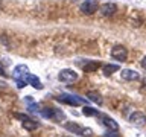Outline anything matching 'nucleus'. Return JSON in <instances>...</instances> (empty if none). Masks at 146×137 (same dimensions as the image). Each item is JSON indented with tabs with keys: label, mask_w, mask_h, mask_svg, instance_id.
Segmentation results:
<instances>
[{
	"label": "nucleus",
	"mask_w": 146,
	"mask_h": 137,
	"mask_svg": "<svg viewBox=\"0 0 146 137\" xmlns=\"http://www.w3.org/2000/svg\"><path fill=\"white\" fill-rule=\"evenodd\" d=\"M100 14H102L104 17H111V15H114L116 14V11H117V6L114 3H104L102 6H100Z\"/></svg>",
	"instance_id": "0eeeda50"
},
{
	"label": "nucleus",
	"mask_w": 146,
	"mask_h": 137,
	"mask_svg": "<svg viewBox=\"0 0 146 137\" xmlns=\"http://www.w3.org/2000/svg\"><path fill=\"white\" fill-rule=\"evenodd\" d=\"M2 6H3V2H2V0H0V9H2Z\"/></svg>",
	"instance_id": "b1692460"
},
{
	"label": "nucleus",
	"mask_w": 146,
	"mask_h": 137,
	"mask_svg": "<svg viewBox=\"0 0 146 137\" xmlns=\"http://www.w3.org/2000/svg\"><path fill=\"white\" fill-rule=\"evenodd\" d=\"M145 85H146V79H145Z\"/></svg>",
	"instance_id": "393cba45"
},
{
	"label": "nucleus",
	"mask_w": 146,
	"mask_h": 137,
	"mask_svg": "<svg viewBox=\"0 0 146 137\" xmlns=\"http://www.w3.org/2000/svg\"><path fill=\"white\" fill-rule=\"evenodd\" d=\"M104 137H119V134H117L116 131H113V130H111V131H108V132H107V134H105Z\"/></svg>",
	"instance_id": "aec40b11"
},
{
	"label": "nucleus",
	"mask_w": 146,
	"mask_h": 137,
	"mask_svg": "<svg viewBox=\"0 0 146 137\" xmlns=\"http://www.w3.org/2000/svg\"><path fill=\"white\" fill-rule=\"evenodd\" d=\"M15 117L21 119V120H25V119H27V116H26V114H15Z\"/></svg>",
	"instance_id": "4be33fe9"
},
{
	"label": "nucleus",
	"mask_w": 146,
	"mask_h": 137,
	"mask_svg": "<svg viewBox=\"0 0 146 137\" xmlns=\"http://www.w3.org/2000/svg\"><path fill=\"white\" fill-rule=\"evenodd\" d=\"M64 119V113L61 110H56L55 108V113H53V120H62Z\"/></svg>",
	"instance_id": "a211bd4d"
},
{
	"label": "nucleus",
	"mask_w": 146,
	"mask_h": 137,
	"mask_svg": "<svg viewBox=\"0 0 146 137\" xmlns=\"http://www.w3.org/2000/svg\"><path fill=\"white\" fill-rule=\"evenodd\" d=\"M81 12L85 14V15H91V14H94L98 11V3L94 2V0H85L84 3L79 6Z\"/></svg>",
	"instance_id": "39448f33"
},
{
	"label": "nucleus",
	"mask_w": 146,
	"mask_h": 137,
	"mask_svg": "<svg viewBox=\"0 0 146 137\" xmlns=\"http://www.w3.org/2000/svg\"><path fill=\"white\" fill-rule=\"evenodd\" d=\"M38 108H40L38 104H32V105H29V108H27V110H29L31 113H36V111H40Z\"/></svg>",
	"instance_id": "6ab92c4d"
},
{
	"label": "nucleus",
	"mask_w": 146,
	"mask_h": 137,
	"mask_svg": "<svg viewBox=\"0 0 146 137\" xmlns=\"http://www.w3.org/2000/svg\"><path fill=\"white\" fill-rule=\"evenodd\" d=\"M82 114L91 117V116H99V111H98V110H94V108H91V107H84V108H82Z\"/></svg>",
	"instance_id": "f3484780"
},
{
	"label": "nucleus",
	"mask_w": 146,
	"mask_h": 137,
	"mask_svg": "<svg viewBox=\"0 0 146 137\" xmlns=\"http://www.w3.org/2000/svg\"><path fill=\"white\" fill-rule=\"evenodd\" d=\"M56 99L59 100V102H62V104L72 105V107H78V105H82L85 102V99H82V98H79V96H76V94H68V93H61Z\"/></svg>",
	"instance_id": "f257e3e1"
},
{
	"label": "nucleus",
	"mask_w": 146,
	"mask_h": 137,
	"mask_svg": "<svg viewBox=\"0 0 146 137\" xmlns=\"http://www.w3.org/2000/svg\"><path fill=\"white\" fill-rule=\"evenodd\" d=\"M120 76H122V79H125V81H137L140 78L139 73H137L135 70H131V68H125V70H122Z\"/></svg>",
	"instance_id": "9d476101"
},
{
	"label": "nucleus",
	"mask_w": 146,
	"mask_h": 137,
	"mask_svg": "<svg viewBox=\"0 0 146 137\" xmlns=\"http://www.w3.org/2000/svg\"><path fill=\"white\" fill-rule=\"evenodd\" d=\"M40 113H41V116L46 117V119H53L55 108H49V107H46V108H43V110H40Z\"/></svg>",
	"instance_id": "dca6fc26"
},
{
	"label": "nucleus",
	"mask_w": 146,
	"mask_h": 137,
	"mask_svg": "<svg viewBox=\"0 0 146 137\" xmlns=\"http://www.w3.org/2000/svg\"><path fill=\"white\" fill-rule=\"evenodd\" d=\"M129 122L135 126H143L146 123V114L143 111H134L129 116Z\"/></svg>",
	"instance_id": "423d86ee"
},
{
	"label": "nucleus",
	"mask_w": 146,
	"mask_h": 137,
	"mask_svg": "<svg viewBox=\"0 0 146 137\" xmlns=\"http://www.w3.org/2000/svg\"><path fill=\"white\" fill-rule=\"evenodd\" d=\"M119 68H120V67H119L117 64H107V66L102 67V70H104V75L105 76H110V75H113L114 72H117Z\"/></svg>",
	"instance_id": "2eb2a0df"
},
{
	"label": "nucleus",
	"mask_w": 146,
	"mask_h": 137,
	"mask_svg": "<svg viewBox=\"0 0 146 137\" xmlns=\"http://www.w3.org/2000/svg\"><path fill=\"white\" fill-rule=\"evenodd\" d=\"M87 98H88L91 102H94V104H98V105L102 104V96H100L98 91H94V90L88 91V93H87Z\"/></svg>",
	"instance_id": "4468645a"
},
{
	"label": "nucleus",
	"mask_w": 146,
	"mask_h": 137,
	"mask_svg": "<svg viewBox=\"0 0 146 137\" xmlns=\"http://www.w3.org/2000/svg\"><path fill=\"white\" fill-rule=\"evenodd\" d=\"M27 73H29V70H27V67L25 66V64H20V66H17L15 68H14V78H15V79H21L25 81V76L27 75Z\"/></svg>",
	"instance_id": "f8f14e48"
},
{
	"label": "nucleus",
	"mask_w": 146,
	"mask_h": 137,
	"mask_svg": "<svg viewBox=\"0 0 146 137\" xmlns=\"http://www.w3.org/2000/svg\"><path fill=\"white\" fill-rule=\"evenodd\" d=\"M141 67L146 70V57H143V59H141Z\"/></svg>",
	"instance_id": "5701e85b"
},
{
	"label": "nucleus",
	"mask_w": 146,
	"mask_h": 137,
	"mask_svg": "<svg viewBox=\"0 0 146 137\" xmlns=\"http://www.w3.org/2000/svg\"><path fill=\"white\" fill-rule=\"evenodd\" d=\"M111 57L114 59H117V61H126L128 59V50L126 47H123V46H114L111 49Z\"/></svg>",
	"instance_id": "20e7f679"
},
{
	"label": "nucleus",
	"mask_w": 146,
	"mask_h": 137,
	"mask_svg": "<svg viewBox=\"0 0 146 137\" xmlns=\"http://www.w3.org/2000/svg\"><path fill=\"white\" fill-rule=\"evenodd\" d=\"M78 78H79L78 73L75 70H72V68H64L58 75V79L62 82H75V81H78Z\"/></svg>",
	"instance_id": "7ed1b4c3"
},
{
	"label": "nucleus",
	"mask_w": 146,
	"mask_h": 137,
	"mask_svg": "<svg viewBox=\"0 0 146 137\" xmlns=\"http://www.w3.org/2000/svg\"><path fill=\"white\" fill-rule=\"evenodd\" d=\"M0 75H2V76H6V70H5L3 64H0Z\"/></svg>",
	"instance_id": "412c9836"
},
{
	"label": "nucleus",
	"mask_w": 146,
	"mask_h": 137,
	"mask_svg": "<svg viewBox=\"0 0 146 137\" xmlns=\"http://www.w3.org/2000/svg\"><path fill=\"white\" fill-rule=\"evenodd\" d=\"M100 116V120H102V123L107 128H110V130H113V131H117L119 130V123L114 120L113 117H110V116H107V114H99Z\"/></svg>",
	"instance_id": "6e6552de"
},
{
	"label": "nucleus",
	"mask_w": 146,
	"mask_h": 137,
	"mask_svg": "<svg viewBox=\"0 0 146 137\" xmlns=\"http://www.w3.org/2000/svg\"><path fill=\"white\" fill-rule=\"evenodd\" d=\"M21 125H23V128H25V130H27V131H35L36 128L40 126V123L27 117V119H25V120H21Z\"/></svg>",
	"instance_id": "ddd939ff"
},
{
	"label": "nucleus",
	"mask_w": 146,
	"mask_h": 137,
	"mask_svg": "<svg viewBox=\"0 0 146 137\" xmlns=\"http://www.w3.org/2000/svg\"><path fill=\"white\" fill-rule=\"evenodd\" d=\"M66 130L67 131H70V132H73V134H79V136H91L93 134V131L90 130V128H82L81 125H78L76 122H67L66 125Z\"/></svg>",
	"instance_id": "f03ea898"
},
{
	"label": "nucleus",
	"mask_w": 146,
	"mask_h": 137,
	"mask_svg": "<svg viewBox=\"0 0 146 137\" xmlns=\"http://www.w3.org/2000/svg\"><path fill=\"white\" fill-rule=\"evenodd\" d=\"M25 81H26V84H31L34 88H36V90H41L43 88V84L40 82V79L36 76H34V75H31V73H27V75L25 76Z\"/></svg>",
	"instance_id": "9b49d317"
},
{
	"label": "nucleus",
	"mask_w": 146,
	"mask_h": 137,
	"mask_svg": "<svg viewBox=\"0 0 146 137\" xmlns=\"http://www.w3.org/2000/svg\"><path fill=\"white\" fill-rule=\"evenodd\" d=\"M81 67L85 73H93L100 67V63L99 61H85L84 64H81Z\"/></svg>",
	"instance_id": "1a4fd4ad"
},
{
	"label": "nucleus",
	"mask_w": 146,
	"mask_h": 137,
	"mask_svg": "<svg viewBox=\"0 0 146 137\" xmlns=\"http://www.w3.org/2000/svg\"><path fill=\"white\" fill-rule=\"evenodd\" d=\"M66 137H68V136H66Z\"/></svg>",
	"instance_id": "a878e982"
}]
</instances>
